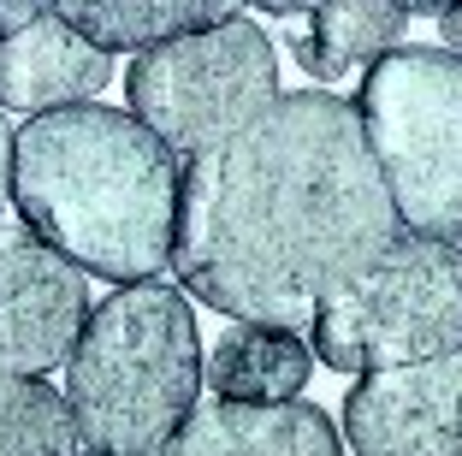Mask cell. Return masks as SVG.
<instances>
[{
    "label": "cell",
    "instance_id": "6da1fadb",
    "mask_svg": "<svg viewBox=\"0 0 462 456\" xmlns=\"http://www.w3.org/2000/svg\"><path fill=\"white\" fill-rule=\"evenodd\" d=\"M397 231L356 107L332 89H297L184 161L172 267L208 309L297 326Z\"/></svg>",
    "mask_w": 462,
    "mask_h": 456
},
{
    "label": "cell",
    "instance_id": "7a4b0ae2",
    "mask_svg": "<svg viewBox=\"0 0 462 456\" xmlns=\"http://www.w3.org/2000/svg\"><path fill=\"white\" fill-rule=\"evenodd\" d=\"M178 184L184 166L172 148L101 101L36 113L13 131L18 226L113 284H149L172 267Z\"/></svg>",
    "mask_w": 462,
    "mask_h": 456
},
{
    "label": "cell",
    "instance_id": "3957f363",
    "mask_svg": "<svg viewBox=\"0 0 462 456\" xmlns=\"http://www.w3.org/2000/svg\"><path fill=\"white\" fill-rule=\"evenodd\" d=\"M202 338L172 284H119L89 309L66 362V409L89 451L154 456L196 409Z\"/></svg>",
    "mask_w": 462,
    "mask_h": 456
},
{
    "label": "cell",
    "instance_id": "277c9868",
    "mask_svg": "<svg viewBox=\"0 0 462 456\" xmlns=\"http://www.w3.org/2000/svg\"><path fill=\"white\" fill-rule=\"evenodd\" d=\"M350 107L392 190L397 226L462 243V54L392 48L367 66Z\"/></svg>",
    "mask_w": 462,
    "mask_h": 456
},
{
    "label": "cell",
    "instance_id": "5b68a950",
    "mask_svg": "<svg viewBox=\"0 0 462 456\" xmlns=\"http://www.w3.org/2000/svg\"><path fill=\"white\" fill-rule=\"evenodd\" d=\"M309 349L332 374H380L462 349V249L397 231L350 284L314 309Z\"/></svg>",
    "mask_w": 462,
    "mask_h": 456
},
{
    "label": "cell",
    "instance_id": "8992f818",
    "mask_svg": "<svg viewBox=\"0 0 462 456\" xmlns=\"http://www.w3.org/2000/svg\"><path fill=\"white\" fill-rule=\"evenodd\" d=\"M131 119L149 125L178 161H196L279 101V60L261 24L226 18L161 48H143L125 78Z\"/></svg>",
    "mask_w": 462,
    "mask_h": 456
},
{
    "label": "cell",
    "instance_id": "52a82bcc",
    "mask_svg": "<svg viewBox=\"0 0 462 456\" xmlns=\"http://www.w3.org/2000/svg\"><path fill=\"white\" fill-rule=\"evenodd\" d=\"M89 321V279L18 219H0V374L42 379L71 362Z\"/></svg>",
    "mask_w": 462,
    "mask_h": 456
},
{
    "label": "cell",
    "instance_id": "ba28073f",
    "mask_svg": "<svg viewBox=\"0 0 462 456\" xmlns=\"http://www.w3.org/2000/svg\"><path fill=\"white\" fill-rule=\"evenodd\" d=\"M356 456H462V349L362 374L344 397Z\"/></svg>",
    "mask_w": 462,
    "mask_h": 456
},
{
    "label": "cell",
    "instance_id": "9c48e42d",
    "mask_svg": "<svg viewBox=\"0 0 462 456\" xmlns=\"http://www.w3.org/2000/svg\"><path fill=\"white\" fill-rule=\"evenodd\" d=\"M113 78V54H101L89 36L66 24L60 13L30 18L24 30L0 36V113H54L96 101Z\"/></svg>",
    "mask_w": 462,
    "mask_h": 456
},
{
    "label": "cell",
    "instance_id": "30bf717a",
    "mask_svg": "<svg viewBox=\"0 0 462 456\" xmlns=\"http://www.w3.org/2000/svg\"><path fill=\"white\" fill-rule=\"evenodd\" d=\"M154 456H338V427L320 403H208Z\"/></svg>",
    "mask_w": 462,
    "mask_h": 456
},
{
    "label": "cell",
    "instance_id": "8fae6325",
    "mask_svg": "<svg viewBox=\"0 0 462 456\" xmlns=\"http://www.w3.org/2000/svg\"><path fill=\"white\" fill-rule=\"evenodd\" d=\"M314 374V349L297 326L279 321H231L214 356H202V386L219 403H291Z\"/></svg>",
    "mask_w": 462,
    "mask_h": 456
},
{
    "label": "cell",
    "instance_id": "7c38bea8",
    "mask_svg": "<svg viewBox=\"0 0 462 456\" xmlns=\"http://www.w3.org/2000/svg\"><path fill=\"white\" fill-rule=\"evenodd\" d=\"M78 36H89L101 54H143L190 30H214L244 13V0H48Z\"/></svg>",
    "mask_w": 462,
    "mask_h": 456
},
{
    "label": "cell",
    "instance_id": "4fadbf2b",
    "mask_svg": "<svg viewBox=\"0 0 462 456\" xmlns=\"http://www.w3.org/2000/svg\"><path fill=\"white\" fill-rule=\"evenodd\" d=\"M403 30L409 13L397 0H327V6H314L309 30L291 42V60L309 78H344V71L392 54Z\"/></svg>",
    "mask_w": 462,
    "mask_h": 456
},
{
    "label": "cell",
    "instance_id": "5bb4252c",
    "mask_svg": "<svg viewBox=\"0 0 462 456\" xmlns=\"http://www.w3.org/2000/svg\"><path fill=\"white\" fill-rule=\"evenodd\" d=\"M78 421L48 379L0 374V456H78Z\"/></svg>",
    "mask_w": 462,
    "mask_h": 456
},
{
    "label": "cell",
    "instance_id": "9a60e30c",
    "mask_svg": "<svg viewBox=\"0 0 462 456\" xmlns=\"http://www.w3.org/2000/svg\"><path fill=\"white\" fill-rule=\"evenodd\" d=\"M48 13V0H0V36H13V30H24L30 18Z\"/></svg>",
    "mask_w": 462,
    "mask_h": 456
},
{
    "label": "cell",
    "instance_id": "2e32d148",
    "mask_svg": "<svg viewBox=\"0 0 462 456\" xmlns=\"http://www.w3.org/2000/svg\"><path fill=\"white\" fill-rule=\"evenodd\" d=\"M6 196H13V125L0 113V208H6Z\"/></svg>",
    "mask_w": 462,
    "mask_h": 456
},
{
    "label": "cell",
    "instance_id": "e0dca14e",
    "mask_svg": "<svg viewBox=\"0 0 462 456\" xmlns=\"http://www.w3.org/2000/svg\"><path fill=\"white\" fill-rule=\"evenodd\" d=\"M439 36H445V54H462V6L439 13Z\"/></svg>",
    "mask_w": 462,
    "mask_h": 456
},
{
    "label": "cell",
    "instance_id": "ac0fdd59",
    "mask_svg": "<svg viewBox=\"0 0 462 456\" xmlns=\"http://www.w3.org/2000/svg\"><path fill=\"white\" fill-rule=\"evenodd\" d=\"M261 13H273V18H291V13H314V6H327V0H255Z\"/></svg>",
    "mask_w": 462,
    "mask_h": 456
},
{
    "label": "cell",
    "instance_id": "d6986e66",
    "mask_svg": "<svg viewBox=\"0 0 462 456\" xmlns=\"http://www.w3.org/2000/svg\"><path fill=\"white\" fill-rule=\"evenodd\" d=\"M403 13H450V6H462V0H397Z\"/></svg>",
    "mask_w": 462,
    "mask_h": 456
},
{
    "label": "cell",
    "instance_id": "ffe728a7",
    "mask_svg": "<svg viewBox=\"0 0 462 456\" xmlns=\"http://www.w3.org/2000/svg\"><path fill=\"white\" fill-rule=\"evenodd\" d=\"M78 456H83V451H78ZM89 456H113V451H89Z\"/></svg>",
    "mask_w": 462,
    "mask_h": 456
}]
</instances>
